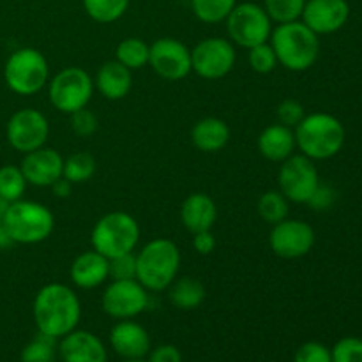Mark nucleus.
I'll list each match as a JSON object with an SVG mask.
<instances>
[{
	"mask_svg": "<svg viewBox=\"0 0 362 362\" xmlns=\"http://www.w3.org/2000/svg\"><path fill=\"white\" fill-rule=\"evenodd\" d=\"M32 315L37 332L60 339L78 329L81 320L80 297L64 283H48L35 293Z\"/></svg>",
	"mask_w": 362,
	"mask_h": 362,
	"instance_id": "nucleus-1",
	"label": "nucleus"
},
{
	"mask_svg": "<svg viewBox=\"0 0 362 362\" xmlns=\"http://www.w3.org/2000/svg\"><path fill=\"white\" fill-rule=\"evenodd\" d=\"M271 46L279 66L293 73H303L315 66L320 55V39L303 20L279 23L272 28Z\"/></svg>",
	"mask_w": 362,
	"mask_h": 362,
	"instance_id": "nucleus-2",
	"label": "nucleus"
},
{
	"mask_svg": "<svg viewBox=\"0 0 362 362\" xmlns=\"http://www.w3.org/2000/svg\"><path fill=\"white\" fill-rule=\"evenodd\" d=\"M297 148L313 161L334 158L345 145V127L331 113H310L293 129Z\"/></svg>",
	"mask_w": 362,
	"mask_h": 362,
	"instance_id": "nucleus-3",
	"label": "nucleus"
},
{
	"mask_svg": "<svg viewBox=\"0 0 362 362\" xmlns=\"http://www.w3.org/2000/svg\"><path fill=\"white\" fill-rule=\"evenodd\" d=\"M180 260L182 257L173 240L152 239L136 255V279L148 292H163L179 278Z\"/></svg>",
	"mask_w": 362,
	"mask_h": 362,
	"instance_id": "nucleus-4",
	"label": "nucleus"
},
{
	"mask_svg": "<svg viewBox=\"0 0 362 362\" xmlns=\"http://www.w3.org/2000/svg\"><path fill=\"white\" fill-rule=\"evenodd\" d=\"M2 226L14 244H39L55 230V216L46 205L21 198L6 205Z\"/></svg>",
	"mask_w": 362,
	"mask_h": 362,
	"instance_id": "nucleus-5",
	"label": "nucleus"
},
{
	"mask_svg": "<svg viewBox=\"0 0 362 362\" xmlns=\"http://www.w3.org/2000/svg\"><path fill=\"white\" fill-rule=\"evenodd\" d=\"M140 240V225L131 214L113 211L95 221L90 232L92 250L108 260L122 255L134 253Z\"/></svg>",
	"mask_w": 362,
	"mask_h": 362,
	"instance_id": "nucleus-6",
	"label": "nucleus"
},
{
	"mask_svg": "<svg viewBox=\"0 0 362 362\" xmlns=\"http://www.w3.org/2000/svg\"><path fill=\"white\" fill-rule=\"evenodd\" d=\"M4 80L14 94H37L49 81L48 60L37 48L16 49L4 66Z\"/></svg>",
	"mask_w": 362,
	"mask_h": 362,
	"instance_id": "nucleus-7",
	"label": "nucleus"
},
{
	"mask_svg": "<svg viewBox=\"0 0 362 362\" xmlns=\"http://www.w3.org/2000/svg\"><path fill=\"white\" fill-rule=\"evenodd\" d=\"M94 80L87 71L71 66L59 71L48 81V98L53 108L71 115L78 110L87 108L94 95Z\"/></svg>",
	"mask_w": 362,
	"mask_h": 362,
	"instance_id": "nucleus-8",
	"label": "nucleus"
},
{
	"mask_svg": "<svg viewBox=\"0 0 362 362\" xmlns=\"http://www.w3.org/2000/svg\"><path fill=\"white\" fill-rule=\"evenodd\" d=\"M226 30L233 45L250 49L269 42L272 34V20L260 4L237 2L230 16L226 18Z\"/></svg>",
	"mask_w": 362,
	"mask_h": 362,
	"instance_id": "nucleus-9",
	"label": "nucleus"
},
{
	"mask_svg": "<svg viewBox=\"0 0 362 362\" xmlns=\"http://www.w3.org/2000/svg\"><path fill=\"white\" fill-rule=\"evenodd\" d=\"M237 62L235 45L225 37L202 39L191 49V69L204 80H221L228 76Z\"/></svg>",
	"mask_w": 362,
	"mask_h": 362,
	"instance_id": "nucleus-10",
	"label": "nucleus"
},
{
	"mask_svg": "<svg viewBox=\"0 0 362 362\" xmlns=\"http://www.w3.org/2000/svg\"><path fill=\"white\" fill-rule=\"evenodd\" d=\"M320 184V175L313 159L304 154H292L281 163L278 172V189L293 204H308Z\"/></svg>",
	"mask_w": 362,
	"mask_h": 362,
	"instance_id": "nucleus-11",
	"label": "nucleus"
},
{
	"mask_svg": "<svg viewBox=\"0 0 362 362\" xmlns=\"http://www.w3.org/2000/svg\"><path fill=\"white\" fill-rule=\"evenodd\" d=\"M101 308L115 320H131L148 308V290L138 279H112L101 296Z\"/></svg>",
	"mask_w": 362,
	"mask_h": 362,
	"instance_id": "nucleus-12",
	"label": "nucleus"
},
{
	"mask_svg": "<svg viewBox=\"0 0 362 362\" xmlns=\"http://www.w3.org/2000/svg\"><path fill=\"white\" fill-rule=\"evenodd\" d=\"M49 136V122L35 108H21L11 115L6 126V138L14 151L28 154L45 147Z\"/></svg>",
	"mask_w": 362,
	"mask_h": 362,
	"instance_id": "nucleus-13",
	"label": "nucleus"
},
{
	"mask_svg": "<svg viewBox=\"0 0 362 362\" xmlns=\"http://www.w3.org/2000/svg\"><path fill=\"white\" fill-rule=\"evenodd\" d=\"M315 230L303 219H283L281 223L272 226L269 233V246L272 253L285 260L303 258L313 250Z\"/></svg>",
	"mask_w": 362,
	"mask_h": 362,
	"instance_id": "nucleus-14",
	"label": "nucleus"
},
{
	"mask_svg": "<svg viewBox=\"0 0 362 362\" xmlns=\"http://www.w3.org/2000/svg\"><path fill=\"white\" fill-rule=\"evenodd\" d=\"M148 66L166 81H180L193 73L191 49L175 37H159L151 45Z\"/></svg>",
	"mask_w": 362,
	"mask_h": 362,
	"instance_id": "nucleus-15",
	"label": "nucleus"
},
{
	"mask_svg": "<svg viewBox=\"0 0 362 362\" xmlns=\"http://www.w3.org/2000/svg\"><path fill=\"white\" fill-rule=\"evenodd\" d=\"M350 18L346 0H308L300 20L318 35H329L341 30Z\"/></svg>",
	"mask_w": 362,
	"mask_h": 362,
	"instance_id": "nucleus-16",
	"label": "nucleus"
},
{
	"mask_svg": "<svg viewBox=\"0 0 362 362\" xmlns=\"http://www.w3.org/2000/svg\"><path fill=\"white\" fill-rule=\"evenodd\" d=\"M20 168L27 184L35 187H52L62 177L64 158L55 148L41 147L25 154Z\"/></svg>",
	"mask_w": 362,
	"mask_h": 362,
	"instance_id": "nucleus-17",
	"label": "nucleus"
},
{
	"mask_svg": "<svg viewBox=\"0 0 362 362\" xmlns=\"http://www.w3.org/2000/svg\"><path fill=\"white\" fill-rule=\"evenodd\" d=\"M59 357L62 362H108V350L94 332L74 329L59 339Z\"/></svg>",
	"mask_w": 362,
	"mask_h": 362,
	"instance_id": "nucleus-18",
	"label": "nucleus"
},
{
	"mask_svg": "<svg viewBox=\"0 0 362 362\" xmlns=\"http://www.w3.org/2000/svg\"><path fill=\"white\" fill-rule=\"evenodd\" d=\"M110 345L122 359H144L151 352V334L133 318L119 320L110 331Z\"/></svg>",
	"mask_w": 362,
	"mask_h": 362,
	"instance_id": "nucleus-19",
	"label": "nucleus"
},
{
	"mask_svg": "<svg viewBox=\"0 0 362 362\" xmlns=\"http://www.w3.org/2000/svg\"><path fill=\"white\" fill-rule=\"evenodd\" d=\"M69 276L78 288L94 290L110 279V260L95 250L83 251L71 264Z\"/></svg>",
	"mask_w": 362,
	"mask_h": 362,
	"instance_id": "nucleus-20",
	"label": "nucleus"
},
{
	"mask_svg": "<svg viewBox=\"0 0 362 362\" xmlns=\"http://www.w3.org/2000/svg\"><path fill=\"white\" fill-rule=\"evenodd\" d=\"M216 219H218V207L207 193L202 191L191 193L180 205V221L191 235L212 230Z\"/></svg>",
	"mask_w": 362,
	"mask_h": 362,
	"instance_id": "nucleus-21",
	"label": "nucleus"
},
{
	"mask_svg": "<svg viewBox=\"0 0 362 362\" xmlns=\"http://www.w3.org/2000/svg\"><path fill=\"white\" fill-rule=\"evenodd\" d=\"M94 87L99 94L108 101H120L126 98L133 87V74L131 69L122 66L117 60H108L99 67L95 74Z\"/></svg>",
	"mask_w": 362,
	"mask_h": 362,
	"instance_id": "nucleus-22",
	"label": "nucleus"
},
{
	"mask_svg": "<svg viewBox=\"0 0 362 362\" xmlns=\"http://www.w3.org/2000/svg\"><path fill=\"white\" fill-rule=\"evenodd\" d=\"M258 152L265 159L272 163H283L290 156L296 154L297 141L296 133L292 127H286L283 124H272L265 127L258 136Z\"/></svg>",
	"mask_w": 362,
	"mask_h": 362,
	"instance_id": "nucleus-23",
	"label": "nucleus"
},
{
	"mask_svg": "<svg viewBox=\"0 0 362 362\" xmlns=\"http://www.w3.org/2000/svg\"><path fill=\"white\" fill-rule=\"evenodd\" d=\"M230 136L232 133L228 124L219 117H204L191 129V141L198 151L205 154L223 151L228 145Z\"/></svg>",
	"mask_w": 362,
	"mask_h": 362,
	"instance_id": "nucleus-24",
	"label": "nucleus"
},
{
	"mask_svg": "<svg viewBox=\"0 0 362 362\" xmlns=\"http://www.w3.org/2000/svg\"><path fill=\"white\" fill-rule=\"evenodd\" d=\"M205 297H207V290H205L204 283L200 279L191 278V276L177 278L168 286V299L177 310H197V308H200L204 304Z\"/></svg>",
	"mask_w": 362,
	"mask_h": 362,
	"instance_id": "nucleus-25",
	"label": "nucleus"
},
{
	"mask_svg": "<svg viewBox=\"0 0 362 362\" xmlns=\"http://www.w3.org/2000/svg\"><path fill=\"white\" fill-rule=\"evenodd\" d=\"M148 55H151V45H147L140 37L122 39L115 48L117 62H120L131 71L148 66Z\"/></svg>",
	"mask_w": 362,
	"mask_h": 362,
	"instance_id": "nucleus-26",
	"label": "nucleus"
},
{
	"mask_svg": "<svg viewBox=\"0 0 362 362\" xmlns=\"http://www.w3.org/2000/svg\"><path fill=\"white\" fill-rule=\"evenodd\" d=\"M290 211V202L286 200L285 194L279 189H271L265 191L264 194H260L257 204V212L260 216L262 221H265L267 225L274 226L278 223H281L283 219L288 218Z\"/></svg>",
	"mask_w": 362,
	"mask_h": 362,
	"instance_id": "nucleus-27",
	"label": "nucleus"
},
{
	"mask_svg": "<svg viewBox=\"0 0 362 362\" xmlns=\"http://www.w3.org/2000/svg\"><path fill=\"white\" fill-rule=\"evenodd\" d=\"M131 0H81L85 13L95 23H115L126 14Z\"/></svg>",
	"mask_w": 362,
	"mask_h": 362,
	"instance_id": "nucleus-28",
	"label": "nucleus"
},
{
	"mask_svg": "<svg viewBox=\"0 0 362 362\" xmlns=\"http://www.w3.org/2000/svg\"><path fill=\"white\" fill-rule=\"evenodd\" d=\"M95 170H98V161L94 156L88 152H74L64 159L62 177L71 184H83L95 175Z\"/></svg>",
	"mask_w": 362,
	"mask_h": 362,
	"instance_id": "nucleus-29",
	"label": "nucleus"
},
{
	"mask_svg": "<svg viewBox=\"0 0 362 362\" xmlns=\"http://www.w3.org/2000/svg\"><path fill=\"white\" fill-rule=\"evenodd\" d=\"M235 6L237 0H191V9L194 16L209 25L226 21Z\"/></svg>",
	"mask_w": 362,
	"mask_h": 362,
	"instance_id": "nucleus-30",
	"label": "nucleus"
},
{
	"mask_svg": "<svg viewBox=\"0 0 362 362\" xmlns=\"http://www.w3.org/2000/svg\"><path fill=\"white\" fill-rule=\"evenodd\" d=\"M27 180L20 166L6 165L0 168V200L7 205L23 198L27 189Z\"/></svg>",
	"mask_w": 362,
	"mask_h": 362,
	"instance_id": "nucleus-31",
	"label": "nucleus"
},
{
	"mask_svg": "<svg viewBox=\"0 0 362 362\" xmlns=\"http://www.w3.org/2000/svg\"><path fill=\"white\" fill-rule=\"evenodd\" d=\"M59 356V345L55 338L37 332L28 345L23 346L20 354L21 362H55Z\"/></svg>",
	"mask_w": 362,
	"mask_h": 362,
	"instance_id": "nucleus-32",
	"label": "nucleus"
},
{
	"mask_svg": "<svg viewBox=\"0 0 362 362\" xmlns=\"http://www.w3.org/2000/svg\"><path fill=\"white\" fill-rule=\"evenodd\" d=\"M306 2L308 0H264V9L278 25L288 23L300 20Z\"/></svg>",
	"mask_w": 362,
	"mask_h": 362,
	"instance_id": "nucleus-33",
	"label": "nucleus"
},
{
	"mask_svg": "<svg viewBox=\"0 0 362 362\" xmlns=\"http://www.w3.org/2000/svg\"><path fill=\"white\" fill-rule=\"evenodd\" d=\"M247 62H250L251 69L258 74H269L279 66L278 57H276L274 48L271 42H264V45L253 46L247 49Z\"/></svg>",
	"mask_w": 362,
	"mask_h": 362,
	"instance_id": "nucleus-34",
	"label": "nucleus"
},
{
	"mask_svg": "<svg viewBox=\"0 0 362 362\" xmlns=\"http://www.w3.org/2000/svg\"><path fill=\"white\" fill-rule=\"evenodd\" d=\"M332 362H362V339L356 336L341 338L331 350Z\"/></svg>",
	"mask_w": 362,
	"mask_h": 362,
	"instance_id": "nucleus-35",
	"label": "nucleus"
},
{
	"mask_svg": "<svg viewBox=\"0 0 362 362\" xmlns=\"http://www.w3.org/2000/svg\"><path fill=\"white\" fill-rule=\"evenodd\" d=\"M71 129L76 134L78 138H90L92 134H95L99 127L98 115L94 112H90L88 108H81L78 112L71 113Z\"/></svg>",
	"mask_w": 362,
	"mask_h": 362,
	"instance_id": "nucleus-36",
	"label": "nucleus"
},
{
	"mask_svg": "<svg viewBox=\"0 0 362 362\" xmlns=\"http://www.w3.org/2000/svg\"><path fill=\"white\" fill-rule=\"evenodd\" d=\"M276 117H278L279 124L296 129L300 120L306 117V110L297 99H283L278 108H276Z\"/></svg>",
	"mask_w": 362,
	"mask_h": 362,
	"instance_id": "nucleus-37",
	"label": "nucleus"
},
{
	"mask_svg": "<svg viewBox=\"0 0 362 362\" xmlns=\"http://www.w3.org/2000/svg\"><path fill=\"white\" fill-rule=\"evenodd\" d=\"M110 279H136V255L127 253L110 260Z\"/></svg>",
	"mask_w": 362,
	"mask_h": 362,
	"instance_id": "nucleus-38",
	"label": "nucleus"
},
{
	"mask_svg": "<svg viewBox=\"0 0 362 362\" xmlns=\"http://www.w3.org/2000/svg\"><path fill=\"white\" fill-rule=\"evenodd\" d=\"M293 362H332L331 350L318 341H308L297 349Z\"/></svg>",
	"mask_w": 362,
	"mask_h": 362,
	"instance_id": "nucleus-39",
	"label": "nucleus"
},
{
	"mask_svg": "<svg viewBox=\"0 0 362 362\" xmlns=\"http://www.w3.org/2000/svg\"><path fill=\"white\" fill-rule=\"evenodd\" d=\"M334 202L336 191L320 182L317 189H315V193L311 194V198L308 200L306 205H310L313 211H327V209H331L332 205H334Z\"/></svg>",
	"mask_w": 362,
	"mask_h": 362,
	"instance_id": "nucleus-40",
	"label": "nucleus"
},
{
	"mask_svg": "<svg viewBox=\"0 0 362 362\" xmlns=\"http://www.w3.org/2000/svg\"><path fill=\"white\" fill-rule=\"evenodd\" d=\"M147 362H182V354L175 345H159L156 349H151L147 356Z\"/></svg>",
	"mask_w": 362,
	"mask_h": 362,
	"instance_id": "nucleus-41",
	"label": "nucleus"
},
{
	"mask_svg": "<svg viewBox=\"0 0 362 362\" xmlns=\"http://www.w3.org/2000/svg\"><path fill=\"white\" fill-rule=\"evenodd\" d=\"M216 246H218V243H216V237L211 230L193 233V250L198 255H202V257H207V255L214 253Z\"/></svg>",
	"mask_w": 362,
	"mask_h": 362,
	"instance_id": "nucleus-42",
	"label": "nucleus"
},
{
	"mask_svg": "<svg viewBox=\"0 0 362 362\" xmlns=\"http://www.w3.org/2000/svg\"><path fill=\"white\" fill-rule=\"evenodd\" d=\"M71 187H73V184H71L69 180L64 179V177H60V179L52 186V191L55 193V197L67 198L71 194Z\"/></svg>",
	"mask_w": 362,
	"mask_h": 362,
	"instance_id": "nucleus-43",
	"label": "nucleus"
},
{
	"mask_svg": "<svg viewBox=\"0 0 362 362\" xmlns=\"http://www.w3.org/2000/svg\"><path fill=\"white\" fill-rule=\"evenodd\" d=\"M13 239H11L9 233H7L2 226V228H0V250H6V247L13 246Z\"/></svg>",
	"mask_w": 362,
	"mask_h": 362,
	"instance_id": "nucleus-44",
	"label": "nucleus"
},
{
	"mask_svg": "<svg viewBox=\"0 0 362 362\" xmlns=\"http://www.w3.org/2000/svg\"><path fill=\"white\" fill-rule=\"evenodd\" d=\"M4 209H6V207H2V205H0V228H2V219H4Z\"/></svg>",
	"mask_w": 362,
	"mask_h": 362,
	"instance_id": "nucleus-45",
	"label": "nucleus"
},
{
	"mask_svg": "<svg viewBox=\"0 0 362 362\" xmlns=\"http://www.w3.org/2000/svg\"><path fill=\"white\" fill-rule=\"evenodd\" d=\"M122 362H147V361H144V359H124Z\"/></svg>",
	"mask_w": 362,
	"mask_h": 362,
	"instance_id": "nucleus-46",
	"label": "nucleus"
}]
</instances>
